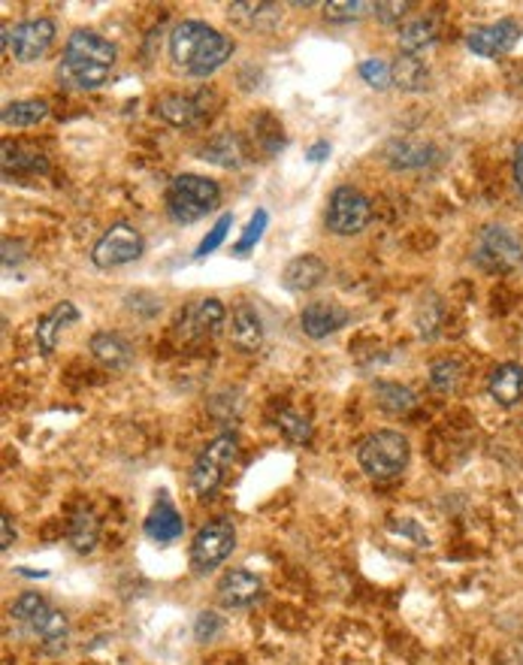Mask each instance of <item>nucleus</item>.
I'll return each instance as SVG.
<instances>
[{"label": "nucleus", "mask_w": 523, "mask_h": 665, "mask_svg": "<svg viewBox=\"0 0 523 665\" xmlns=\"http://www.w3.org/2000/svg\"><path fill=\"white\" fill-rule=\"evenodd\" d=\"M357 460L361 469L376 481H390V478L403 476L405 466L412 460V448L409 439L397 430H376L361 442L357 448Z\"/></svg>", "instance_id": "f03ea898"}, {"label": "nucleus", "mask_w": 523, "mask_h": 665, "mask_svg": "<svg viewBox=\"0 0 523 665\" xmlns=\"http://www.w3.org/2000/svg\"><path fill=\"white\" fill-rule=\"evenodd\" d=\"M221 617L215 612H203L200 617H197V624H194V636H197V641H215L218 639V632H221Z\"/></svg>", "instance_id": "58836bf2"}, {"label": "nucleus", "mask_w": 523, "mask_h": 665, "mask_svg": "<svg viewBox=\"0 0 523 665\" xmlns=\"http://www.w3.org/2000/svg\"><path fill=\"white\" fill-rule=\"evenodd\" d=\"M376 403L388 415H409L412 408L417 406V396L412 387H405V384H397V381H381V384H376Z\"/></svg>", "instance_id": "c85d7f7f"}, {"label": "nucleus", "mask_w": 523, "mask_h": 665, "mask_svg": "<svg viewBox=\"0 0 523 665\" xmlns=\"http://www.w3.org/2000/svg\"><path fill=\"white\" fill-rule=\"evenodd\" d=\"M182 532H185V520L175 512V505L170 500H158L146 520L148 539L158 544H173L175 539H182Z\"/></svg>", "instance_id": "aec40b11"}, {"label": "nucleus", "mask_w": 523, "mask_h": 665, "mask_svg": "<svg viewBox=\"0 0 523 665\" xmlns=\"http://www.w3.org/2000/svg\"><path fill=\"white\" fill-rule=\"evenodd\" d=\"M139 255H143V236L134 224H124V221L112 224L92 248V260L100 270H115L124 263H134Z\"/></svg>", "instance_id": "1a4fd4ad"}, {"label": "nucleus", "mask_w": 523, "mask_h": 665, "mask_svg": "<svg viewBox=\"0 0 523 665\" xmlns=\"http://www.w3.org/2000/svg\"><path fill=\"white\" fill-rule=\"evenodd\" d=\"M369 3H361V0H330L324 3V15L327 22H357L361 15H366Z\"/></svg>", "instance_id": "72a5a7b5"}, {"label": "nucleus", "mask_w": 523, "mask_h": 665, "mask_svg": "<svg viewBox=\"0 0 523 665\" xmlns=\"http://www.w3.org/2000/svg\"><path fill=\"white\" fill-rule=\"evenodd\" d=\"M25 632L31 636V639L40 641L42 651H49V653L68 651L70 624H68V617H64L61 612H54L52 605H46V608H42L34 620H27Z\"/></svg>", "instance_id": "4468645a"}, {"label": "nucleus", "mask_w": 523, "mask_h": 665, "mask_svg": "<svg viewBox=\"0 0 523 665\" xmlns=\"http://www.w3.org/2000/svg\"><path fill=\"white\" fill-rule=\"evenodd\" d=\"M409 7H412V3H376V13L381 22H397Z\"/></svg>", "instance_id": "ea45409f"}, {"label": "nucleus", "mask_w": 523, "mask_h": 665, "mask_svg": "<svg viewBox=\"0 0 523 665\" xmlns=\"http://www.w3.org/2000/svg\"><path fill=\"white\" fill-rule=\"evenodd\" d=\"M233 49V40L206 22H182L170 37L173 64L188 76H212L215 70L228 64Z\"/></svg>", "instance_id": "f257e3e1"}, {"label": "nucleus", "mask_w": 523, "mask_h": 665, "mask_svg": "<svg viewBox=\"0 0 523 665\" xmlns=\"http://www.w3.org/2000/svg\"><path fill=\"white\" fill-rule=\"evenodd\" d=\"M345 324H349V309H342L339 303H327V299L309 303L300 315V327H303V333L309 340H324V336L342 330Z\"/></svg>", "instance_id": "dca6fc26"}, {"label": "nucleus", "mask_w": 523, "mask_h": 665, "mask_svg": "<svg viewBox=\"0 0 523 665\" xmlns=\"http://www.w3.org/2000/svg\"><path fill=\"white\" fill-rule=\"evenodd\" d=\"M487 394L502 408L518 406L523 399V367L521 364H499L487 379Z\"/></svg>", "instance_id": "f3484780"}, {"label": "nucleus", "mask_w": 523, "mask_h": 665, "mask_svg": "<svg viewBox=\"0 0 523 665\" xmlns=\"http://www.w3.org/2000/svg\"><path fill=\"white\" fill-rule=\"evenodd\" d=\"M264 596V584L260 578L245 569H230L221 581H218V602L224 608H248L257 599Z\"/></svg>", "instance_id": "2eb2a0df"}, {"label": "nucleus", "mask_w": 523, "mask_h": 665, "mask_svg": "<svg viewBox=\"0 0 523 665\" xmlns=\"http://www.w3.org/2000/svg\"><path fill=\"white\" fill-rule=\"evenodd\" d=\"M276 427L282 430V435L294 445H306L312 439V423L306 415H300L294 408H282L279 418H276Z\"/></svg>", "instance_id": "2f4dec72"}, {"label": "nucleus", "mask_w": 523, "mask_h": 665, "mask_svg": "<svg viewBox=\"0 0 523 665\" xmlns=\"http://www.w3.org/2000/svg\"><path fill=\"white\" fill-rule=\"evenodd\" d=\"M92 354L109 369H127L134 364V345L119 333H97L92 340Z\"/></svg>", "instance_id": "b1692460"}, {"label": "nucleus", "mask_w": 523, "mask_h": 665, "mask_svg": "<svg viewBox=\"0 0 523 665\" xmlns=\"http://www.w3.org/2000/svg\"><path fill=\"white\" fill-rule=\"evenodd\" d=\"M475 260H478L487 272L518 270L523 263V243L509 227L490 224V227H484V231L478 233Z\"/></svg>", "instance_id": "423d86ee"}, {"label": "nucleus", "mask_w": 523, "mask_h": 665, "mask_svg": "<svg viewBox=\"0 0 523 665\" xmlns=\"http://www.w3.org/2000/svg\"><path fill=\"white\" fill-rule=\"evenodd\" d=\"M267 224H269V212H267V209H257L255 215H252V221H248L245 233L240 236V243H236V255H245V251H252V248L260 243V236H264V231H267Z\"/></svg>", "instance_id": "f704fd0d"}, {"label": "nucleus", "mask_w": 523, "mask_h": 665, "mask_svg": "<svg viewBox=\"0 0 523 665\" xmlns=\"http://www.w3.org/2000/svg\"><path fill=\"white\" fill-rule=\"evenodd\" d=\"M54 40V22L52 19H27L22 25L13 27V52L19 61H40L49 52Z\"/></svg>", "instance_id": "ddd939ff"}, {"label": "nucleus", "mask_w": 523, "mask_h": 665, "mask_svg": "<svg viewBox=\"0 0 523 665\" xmlns=\"http://www.w3.org/2000/svg\"><path fill=\"white\" fill-rule=\"evenodd\" d=\"M64 61L80 67H115V46L95 30H76L64 46Z\"/></svg>", "instance_id": "9b49d317"}, {"label": "nucleus", "mask_w": 523, "mask_h": 665, "mask_svg": "<svg viewBox=\"0 0 523 665\" xmlns=\"http://www.w3.org/2000/svg\"><path fill=\"white\" fill-rule=\"evenodd\" d=\"M46 605H49V602H46L40 593H22V596L13 602V608H10V617L25 626L27 620H34V617H37V614H40Z\"/></svg>", "instance_id": "c9c22d12"}, {"label": "nucleus", "mask_w": 523, "mask_h": 665, "mask_svg": "<svg viewBox=\"0 0 523 665\" xmlns=\"http://www.w3.org/2000/svg\"><path fill=\"white\" fill-rule=\"evenodd\" d=\"M0 163H3V176H37V173H46L49 170V163H46V158H42L40 151L34 149H25V146H19V143H3V158H0Z\"/></svg>", "instance_id": "4be33fe9"}, {"label": "nucleus", "mask_w": 523, "mask_h": 665, "mask_svg": "<svg viewBox=\"0 0 523 665\" xmlns=\"http://www.w3.org/2000/svg\"><path fill=\"white\" fill-rule=\"evenodd\" d=\"M230 342L242 354L260 352V345H264V324H260V315L252 306H240L233 312V318H230Z\"/></svg>", "instance_id": "a211bd4d"}, {"label": "nucleus", "mask_w": 523, "mask_h": 665, "mask_svg": "<svg viewBox=\"0 0 523 665\" xmlns=\"http://www.w3.org/2000/svg\"><path fill=\"white\" fill-rule=\"evenodd\" d=\"M100 539V520L92 508H80L76 515L70 517L68 542L76 554H92Z\"/></svg>", "instance_id": "a878e982"}, {"label": "nucleus", "mask_w": 523, "mask_h": 665, "mask_svg": "<svg viewBox=\"0 0 523 665\" xmlns=\"http://www.w3.org/2000/svg\"><path fill=\"white\" fill-rule=\"evenodd\" d=\"M390 79L403 91H427L429 88V70L417 54H400L397 64L390 67Z\"/></svg>", "instance_id": "bb28decb"}, {"label": "nucleus", "mask_w": 523, "mask_h": 665, "mask_svg": "<svg viewBox=\"0 0 523 665\" xmlns=\"http://www.w3.org/2000/svg\"><path fill=\"white\" fill-rule=\"evenodd\" d=\"M80 321V309L73 303H58L52 312H46L37 321V345L42 354H52L61 340V330Z\"/></svg>", "instance_id": "412c9836"}, {"label": "nucleus", "mask_w": 523, "mask_h": 665, "mask_svg": "<svg viewBox=\"0 0 523 665\" xmlns=\"http://www.w3.org/2000/svg\"><path fill=\"white\" fill-rule=\"evenodd\" d=\"M215 107H218V97L212 88H203L197 95H163L158 100V115L170 127L179 131H197L203 124L212 119Z\"/></svg>", "instance_id": "39448f33"}, {"label": "nucleus", "mask_w": 523, "mask_h": 665, "mask_svg": "<svg viewBox=\"0 0 523 665\" xmlns=\"http://www.w3.org/2000/svg\"><path fill=\"white\" fill-rule=\"evenodd\" d=\"M460 364L457 360H439V364H433V369H429V384H433V391H439V394H451V391H457V384H460Z\"/></svg>", "instance_id": "473e14b6"}, {"label": "nucleus", "mask_w": 523, "mask_h": 665, "mask_svg": "<svg viewBox=\"0 0 523 665\" xmlns=\"http://www.w3.org/2000/svg\"><path fill=\"white\" fill-rule=\"evenodd\" d=\"M203 158L218 167H240L242 163V146L236 134H218L209 139V146L203 149Z\"/></svg>", "instance_id": "7c9ffc66"}, {"label": "nucleus", "mask_w": 523, "mask_h": 665, "mask_svg": "<svg viewBox=\"0 0 523 665\" xmlns=\"http://www.w3.org/2000/svg\"><path fill=\"white\" fill-rule=\"evenodd\" d=\"M514 185H518L523 197V143L514 149Z\"/></svg>", "instance_id": "79ce46f5"}, {"label": "nucleus", "mask_w": 523, "mask_h": 665, "mask_svg": "<svg viewBox=\"0 0 523 665\" xmlns=\"http://www.w3.org/2000/svg\"><path fill=\"white\" fill-rule=\"evenodd\" d=\"M361 76L366 85H373V88H378V91H385L390 82V67L381 61V58H369V61H363L361 64Z\"/></svg>", "instance_id": "4c0bfd02"}, {"label": "nucleus", "mask_w": 523, "mask_h": 665, "mask_svg": "<svg viewBox=\"0 0 523 665\" xmlns=\"http://www.w3.org/2000/svg\"><path fill=\"white\" fill-rule=\"evenodd\" d=\"M233 227V215H221L218 221H215V227L209 233H206V239H203L200 245H197V255L194 258H206V255H212L218 245L228 239V231Z\"/></svg>", "instance_id": "e433bc0d"}, {"label": "nucleus", "mask_w": 523, "mask_h": 665, "mask_svg": "<svg viewBox=\"0 0 523 665\" xmlns=\"http://www.w3.org/2000/svg\"><path fill=\"white\" fill-rule=\"evenodd\" d=\"M385 155H388L390 167L397 170H421L436 161V149L424 139H393Z\"/></svg>", "instance_id": "5701e85b"}, {"label": "nucleus", "mask_w": 523, "mask_h": 665, "mask_svg": "<svg viewBox=\"0 0 523 665\" xmlns=\"http://www.w3.org/2000/svg\"><path fill=\"white\" fill-rule=\"evenodd\" d=\"M373 221V206L361 190L342 185L333 190L330 206H327V231L336 236H354Z\"/></svg>", "instance_id": "0eeeda50"}, {"label": "nucleus", "mask_w": 523, "mask_h": 665, "mask_svg": "<svg viewBox=\"0 0 523 665\" xmlns=\"http://www.w3.org/2000/svg\"><path fill=\"white\" fill-rule=\"evenodd\" d=\"M327 151H330L327 143H315V146L309 149V161H324V155H327Z\"/></svg>", "instance_id": "37998d69"}, {"label": "nucleus", "mask_w": 523, "mask_h": 665, "mask_svg": "<svg viewBox=\"0 0 523 665\" xmlns=\"http://www.w3.org/2000/svg\"><path fill=\"white\" fill-rule=\"evenodd\" d=\"M518 40H521V25L514 19H499L494 25H482L470 30L466 46L478 58H502L518 46Z\"/></svg>", "instance_id": "9d476101"}, {"label": "nucleus", "mask_w": 523, "mask_h": 665, "mask_svg": "<svg viewBox=\"0 0 523 665\" xmlns=\"http://www.w3.org/2000/svg\"><path fill=\"white\" fill-rule=\"evenodd\" d=\"M228 15L248 30H269V27L279 25L282 7H276V3H230Z\"/></svg>", "instance_id": "393cba45"}, {"label": "nucleus", "mask_w": 523, "mask_h": 665, "mask_svg": "<svg viewBox=\"0 0 523 665\" xmlns=\"http://www.w3.org/2000/svg\"><path fill=\"white\" fill-rule=\"evenodd\" d=\"M221 200V188L215 185L212 178L206 176H175L167 188V215L173 218L175 224H194L203 215H209Z\"/></svg>", "instance_id": "7ed1b4c3"}, {"label": "nucleus", "mask_w": 523, "mask_h": 665, "mask_svg": "<svg viewBox=\"0 0 523 665\" xmlns=\"http://www.w3.org/2000/svg\"><path fill=\"white\" fill-rule=\"evenodd\" d=\"M324 279H327V263L321 258H315V255H300L282 272V285L288 291H294V294L318 287Z\"/></svg>", "instance_id": "6ab92c4d"}, {"label": "nucleus", "mask_w": 523, "mask_h": 665, "mask_svg": "<svg viewBox=\"0 0 523 665\" xmlns=\"http://www.w3.org/2000/svg\"><path fill=\"white\" fill-rule=\"evenodd\" d=\"M236 547V530L230 520H212L206 524L191 544V566L197 571H212L233 554Z\"/></svg>", "instance_id": "6e6552de"}, {"label": "nucleus", "mask_w": 523, "mask_h": 665, "mask_svg": "<svg viewBox=\"0 0 523 665\" xmlns=\"http://www.w3.org/2000/svg\"><path fill=\"white\" fill-rule=\"evenodd\" d=\"M15 542V530H13V517L10 515H3L0 517V547L3 551H10Z\"/></svg>", "instance_id": "a19ab883"}, {"label": "nucleus", "mask_w": 523, "mask_h": 665, "mask_svg": "<svg viewBox=\"0 0 523 665\" xmlns=\"http://www.w3.org/2000/svg\"><path fill=\"white\" fill-rule=\"evenodd\" d=\"M224 318H228V312H224V306L218 299H197L179 318V336L185 342L215 336L221 330V324H224Z\"/></svg>", "instance_id": "f8f14e48"}, {"label": "nucleus", "mask_w": 523, "mask_h": 665, "mask_svg": "<svg viewBox=\"0 0 523 665\" xmlns=\"http://www.w3.org/2000/svg\"><path fill=\"white\" fill-rule=\"evenodd\" d=\"M46 115H49L46 100H13V103H7L3 112H0L3 124H13V127H34V124H40Z\"/></svg>", "instance_id": "c756f323"}, {"label": "nucleus", "mask_w": 523, "mask_h": 665, "mask_svg": "<svg viewBox=\"0 0 523 665\" xmlns=\"http://www.w3.org/2000/svg\"><path fill=\"white\" fill-rule=\"evenodd\" d=\"M236 451H240V439L233 433H221L200 451V457L194 460V469H191V488L197 496L206 500L224 484V476L236 460Z\"/></svg>", "instance_id": "20e7f679"}, {"label": "nucleus", "mask_w": 523, "mask_h": 665, "mask_svg": "<svg viewBox=\"0 0 523 665\" xmlns=\"http://www.w3.org/2000/svg\"><path fill=\"white\" fill-rule=\"evenodd\" d=\"M436 22L433 19H412V22H405L403 27H400V52L403 54H417L424 52L427 46H433L436 42Z\"/></svg>", "instance_id": "cd10ccee"}]
</instances>
